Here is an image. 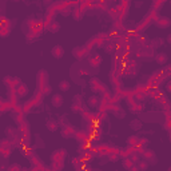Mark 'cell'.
I'll list each match as a JSON object with an SVG mask.
<instances>
[{
	"label": "cell",
	"mask_w": 171,
	"mask_h": 171,
	"mask_svg": "<svg viewBox=\"0 0 171 171\" xmlns=\"http://www.w3.org/2000/svg\"><path fill=\"white\" fill-rule=\"evenodd\" d=\"M66 155H67L66 150L60 148V150H56V151L51 155V159H52V162H55V160H63V159L66 158Z\"/></svg>",
	"instance_id": "cell-12"
},
{
	"label": "cell",
	"mask_w": 171,
	"mask_h": 171,
	"mask_svg": "<svg viewBox=\"0 0 171 171\" xmlns=\"http://www.w3.org/2000/svg\"><path fill=\"white\" fill-rule=\"evenodd\" d=\"M134 166H135V163H134V162L130 159V158H124V159H123V167H124L126 170L130 171V170L134 167Z\"/></svg>",
	"instance_id": "cell-25"
},
{
	"label": "cell",
	"mask_w": 171,
	"mask_h": 171,
	"mask_svg": "<svg viewBox=\"0 0 171 171\" xmlns=\"http://www.w3.org/2000/svg\"><path fill=\"white\" fill-rule=\"evenodd\" d=\"M46 128L48 130V131H51V132H55L58 128H59V123H58V120L56 119H53V118H49L47 122H46Z\"/></svg>",
	"instance_id": "cell-11"
},
{
	"label": "cell",
	"mask_w": 171,
	"mask_h": 171,
	"mask_svg": "<svg viewBox=\"0 0 171 171\" xmlns=\"http://www.w3.org/2000/svg\"><path fill=\"white\" fill-rule=\"evenodd\" d=\"M70 88H71V83L68 82V80H60L59 82V90L63 92H67V91H70Z\"/></svg>",
	"instance_id": "cell-19"
},
{
	"label": "cell",
	"mask_w": 171,
	"mask_h": 171,
	"mask_svg": "<svg viewBox=\"0 0 171 171\" xmlns=\"http://www.w3.org/2000/svg\"><path fill=\"white\" fill-rule=\"evenodd\" d=\"M87 104L90 109H92V110H95L99 107V104H100V102H99V98L96 95H92V96H90L88 98V100H87Z\"/></svg>",
	"instance_id": "cell-13"
},
{
	"label": "cell",
	"mask_w": 171,
	"mask_h": 171,
	"mask_svg": "<svg viewBox=\"0 0 171 171\" xmlns=\"http://www.w3.org/2000/svg\"><path fill=\"white\" fill-rule=\"evenodd\" d=\"M166 90H167L169 94H171V80H169V82L166 83Z\"/></svg>",
	"instance_id": "cell-32"
},
{
	"label": "cell",
	"mask_w": 171,
	"mask_h": 171,
	"mask_svg": "<svg viewBox=\"0 0 171 171\" xmlns=\"http://www.w3.org/2000/svg\"><path fill=\"white\" fill-rule=\"evenodd\" d=\"M166 42H167V43L170 44V46H171V34L167 35V38H166Z\"/></svg>",
	"instance_id": "cell-35"
},
{
	"label": "cell",
	"mask_w": 171,
	"mask_h": 171,
	"mask_svg": "<svg viewBox=\"0 0 171 171\" xmlns=\"http://www.w3.org/2000/svg\"><path fill=\"white\" fill-rule=\"evenodd\" d=\"M109 159L111 162H116L119 159V154H118V152H111V154H109Z\"/></svg>",
	"instance_id": "cell-29"
},
{
	"label": "cell",
	"mask_w": 171,
	"mask_h": 171,
	"mask_svg": "<svg viewBox=\"0 0 171 171\" xmlns=\"http://www.w3.org/2000/svg\"><path fill=\"white\" fill-rule=\"evenodd\" d=\"M48 30H49V32H52V34H56L58 31L60 30V24L58 23V21H51V24L48 25Z\"/></svg>",
	"instance_id": "cell-23"
},
{
	"label": "cell",
	"mask_w": 171,
	"mask_h": 171,
	"mask_svg": "<svg viewBox=\"0 0 171 171\" xmlns=\"http://www.w3.org/2000/svg\"><path fill=\"white\" fill-rule=\"evenodd\" d=\"M13 151V146L11 145V141H8V139H3L2 141V148H0V152H2V155L4 158H8Z\"/></svg>",
	"instance_id": "cell-1"
},
{
	"label": "cell",
	"mask_w": 171,
	"mask_h": 171,
	"mask_svg": "<svg viewBox=\"0 0 171 171\" xmlns=\"http://www.w3.org/2000/svg\"><path fill=\"white\" fill-rule=\"evenodd\" d=\"M136 166L139 167V170H141V171H146L148 169V166H150V163H148L146 159H142V160H138L136 162Z\"/></svg>",
	"instance_id": "cell-22"
},
{
	"label": "cell",
	"mask_w": 171,
	"mask_h": 171,
	"mask_svg": "<svg viewBox=\"0 0 171 171\" xmlns=\"http://www.w3.org/2000/svg\"><path fill=\"white\" fill-rule=\"evenodd\" d=\"M72 166L76 169H79V167H82V163L79 162V159H72Z\"/></svg>",
	"instance_id": "cell-31"
},
{
	"label": "cell",
	"mask_w": 171,
	"mask_h": 171,
	"mask_svg": "<svg viewBox=\"0 0 171 171\" xmlns=\"http://www.w3.org/2000/svg\"><path fill=\"white\" fill-rule=\"evenodd\" d=\"M135 6H136V7H142L143 6V2H136V3H135Z\"/></svg>",
	"instance_id": "cell-38"
},
{
	"label": "cell",
	"mask_w": 171,
	"mask_h": 171,
	"mask_svg": "<svg viewBox=\"0 0 171 171\" xmlns=\"http://www.w3.org/2000/svg\"><path fill=\"white\" fill-rule=\"evenodd\" d=\"M51 55L55 58V59H62L64 56V48L62 46H53L51 49Z\"/></svg>",
	"instance_id": "cell-9"
},
{
	"label": "cell",
	"mask_w": 171,
	"mask_h": 171,
	"mask_svg": "<svg viewBox=\"0 0 171 171\" xmlns=\"http://www.w3.org/2000/svg\"><path fill=\"white\" fill-rule=\"evenodd\" d=\"M21 170H23V167H21L19 163H12L8 166V169H7V171H21Z\"/></svg>",
	"instance_id": "cell-26"
},
{
	"label": "cell",
	"mask_w": 171,
	"mask_h": 171,
	"mask_svg": "<svg viewBox=\"0 0 171 171\" xmlns=\"http://www.w3.org/2000/svg\"><path fill=\"white\" fill-rule=\"evenodd\" d=\"M114 46H115L114 43H110V46H109V47H104V48H106V51L111 52V51H112V48H114Z\"/></svg>",
	"instance_id": "cell-34"
},
{
	"label": "cell",
	"mask_w": 171,
	"mask_h": 171,
	"mask_svg": "<svg viewBox=\"0 0 171 171\" xmlns=\"http://www.w3.org/2000/svg\"><path fill=\"white\" fill-rule=\"evenodd\" d=\"M170 4H171V2H170Z\"/></svg>",
	"instance_id": "cell-42"
},
{
	"label": "cell",
	"mask_w": 171,
	"mask_h": 171,
	"mask_svg": "<svg viewBox=\"0 0 171 171\" xmlns=\"http://www.w3.org/2000/svg\"><path fill=\"white\" fill-rule=\"evenodd\" d=\"M130 171H141V170H139V167H138V166H136V164H135V166H134V167H132L131 170H130Z\"/></svg>",
	"instance_id": "cell-36"
},
{
	"label": "cell",
	"mask_w": 171,
	"mask_h": 171,
	"mask_svg": "<svg viewBox=\"0 0 171 171\" xmlns=\"http://www.w3.org/2000/svg\"><path fill=\"white\" fill-rule=\"evenodd\" d=\"M38 84L39 87H43V86L48 84V72L47 71H39L38 74Z\"/></svg>",
	"instance_id": "cell-8"
},
{
	"label": "cell",
	"mask_w": 171,
	"mask_h": 171,
	"mask_svg": "<svg viewBox=\"0 0 171 171\" xmlns=\"http://www.w3.org/2000/svg\"><path fill=\"white\" fill-rule=\"evenodd\" d=\"M88 63H90V64H91L92 67H99V66H100V63H102L100 55H92L91 58H90Z\"/></svg>",
	"instance_id": "cell-16"
},
{
	"label": "cell",
	"mask_w": 171,
	"mask_h": 171,
	"mask_svg": "<svg viewBox=\"0 0 171 171\" xmlns=\"http://www.w3.org/2000/svg\"><path fill=\"white\" fill-rule=\"evenodd\" d=\"M11 32V28L10 27H2V32H0V36L2 38H7Z\"/></svg>",
	"instance_id": "cell-28"
},
{
	"label": "cell",
	"mask_w": 171,
	"mask_h": 171,
	"mask_svg": "<svg viewBox=\"0 0 171 171\" xmlns=\"http://www.w3.org/2000/svg\"><path fill=\"white\" fill-rule=\"evenodd\" d=\"M15 92H16V95L19 98H23V96H25L27 94H28V87H27L24 83H20V84H17L15 87Z\"/></svg>",
	"instance_id": "cell-10"
},
{
	"label": "cell",
	"mask_w": 171,
	"mask_h": 171,
	"mask_svg": "<svg viewBox=\"0 0 171 171\" xmlns=\"http://www.w3.org/2000/svg\"><path fill=\"white\" fill-rule=\"evenodd\" d=\"M139 142H141V138L136 136V135H132V136H128V139H127V146L135 147L139 145Z\"/></svg>",
	"instance_id": "cell-18"
},
{
	"label": "cell",
	"mask_w": 171,
	"mask_h": 171,
	"mask_svg": "<svg viewBox=\"0 0 171 171\" xmlns=\"http://www.w3.org/2000/svg\"><path fill=\"white\" fill-rule=\"evenodd\" d=\"M90 86H91V90H92V91L96 92V95H99V94H103V92L106 91L104 84H103L100 80L96 79V78L91 79V82H90Z\"/></svg>",
	"instance_id": "cell-2"
},
{
	"label": "cell",
	"mask_w": 171,
	"mask_h": 171,
	"mask_svg": "<svg viewBox=\"0 0 171 171\" xmlns=\"http://www.w3.org/2000/svg\"><path fill=\"white\" fill-rule=\"evenodd\" d=\"M142 155H143V159H146L148 163H150V160H151V163L154 164L155 162H156V156H155V152L150 150V148H145V150H142Z\"/></svg>",
	"instance_id": "cell-6"
},
{
	"label": "cell",
	"mask_w": 171,
	"mask_h": 171,
	"mask_svg": "<svg viewBox=\"0 0 171 171\" xmlns=\"http://www.w3.org/2000/svg\"><path fill=\"white\" fill-rule=\"evenodd\" d=\"M4 83L8 84V86H12V87H16L17 84H20L19 79H13V78H11V76H7V78L4 79Z\"/></svg>",
	"instance_id": "cell-24"
},
{
	"label": "cell",
	"mask_w": 171,
	"mask_h": 171,
	"mask_svg": "<svg viewBox=\"0 0 171 171\" xmlns=\"http://www.w3.org/2000/svg\"><path fill=\"white\" fill-rule=\"evenodd\" d=\"M170 142H171V132H170Z\"/></svg>",
	"instance_id": "cell-39"
},
{
	"label": "cell",
	"mask_w": 171,
	"mask_h": 171,
	"mask_svg": "<svg viewBox=\"0 0 171 171\" xmlns=\"http://www.w3.org/2000/svg\"><path fill=\"white\" fill-rule=\"evenodd\" d=\"M115 171H118V170H115Z\"/></svg>",
	"instance_id": "cell-41"
},
{
	"label": "cell",
	"mask_w": 171,
	"mask_h": 171,
	"mask_svg": "<svg viewBox=\"0 0 171 171\" xmlns=\"http://www.w3.org/2000/svg\"><path fill=\"white\" fill-rule=\"evenodd\" d=\"M63 166H64V162H63V160H55V162H52L51 169L53 171H62Z\"/></svg>",
	"instance_id": "cell-21"
},
{
	"label": "cell",
	"mask_w": 171,
	"mask_h": 171,
	"mask_svg": "<svg viewBox=\"0 0 171 171\" xmlns=\"http://www.w3.org/2000/svg\"><path fill=\"white\" fill-rule=\"evenodd\" d=\"M72 55H74V58L80 60L88 55V48L87 47H76L72 49Z\"/></svg>",
	"instance_id": "cell-5"
},
{
	"label": "cell",
	"mask_w": 171,
	"mask_h": 171,
	"mask_svg": "<svg viewBox=\"0 0 171 171\" xmlns=\"http://www.w3.org/2000/svg\"><path fill=\"white\" fill-rule=\"evenodd\" d=\"M83 99L80 98L79 95H76V96H74V99H72V106H71V110H72L74 112H80L83 110Z\"/></svg>",
	"instance_id": "cell-4"
},
{
	"label": "cell",
	"mask_w": 171,
	"mask_h": 171,
	"mask_svg": "<svg viewBox=\"0 0 171 171\" xmlns=\"http://www.w3.org/2000/svg\"><path fill=\"white\" fill-rule=\"evenodd\" d=\"M167 60H169V56L166 55L164 52H159V53H156L155 55V62L160 66H164L166 63H167Z\"/></svg>",
	"instance_id": "cell-14"
},
{
	"label": "cell",
	"mask_w": 171,
	"mask_h": 171,
	"mask_svg": "<svg viewBox=\"0 0 171 171\" xmlns=\"http://www.w3.org/2000/svg\"><path fill=\"white\" fill-rule=\"evenodd\" d=\"M155 24H156V27H159L160 30H166L171 25V19L167 16H159L158 19L155 20Z\"/></svg>",
	"instance_id": "cell-3"
},
{
	"label": "cell",
	"mask_w": 171,
	"mask_h": 171,
	"mask_svg": "<svg viewBox=\"0 0 171 171\" xmlns=\"http://www.w3.org/2000/svg\"><path fill=\"white\" fill-rule=\"evenodd\" d=\"M49 92H51V87H49L48 84L43 86V87H42V94H43V96H44V95H48Z\"/></svg>",
	"instance_id": "cell-30"
},
{
	"label": "cell",
	"mask_w": 171,
	"mask_h": 171,
	"mask_svg": "<svg viewBox=\"0 0 171 171\" xmlns=\"http://www.w3.org/2000/svg\"><path fill=\"white\" fill-rule=\"evenodd\" d=\"M169 171H171V166H170V169H169Z\"/></svg>",
	"instance_id": "cell-40"
},
{
	"label": "cell",
	"mask_w": 171,
	"mask_h": 171,
	"mask_svg": "<svg viewBox=\"0 0 171 171\" xmlns=\"http://www.w3.org/2000/svg\"><path fill=\"white\" fill-rule=\"evenodd\" d=\"M20 152L23 154L24 156H28V158H31L32 156V150H31L30 147H21L20 148Z\"/></svg>",
	"instance_id": "cell-27"
},
{
	"label": "cell",
	"mask_w": 171,
	"mask_h": 171,
	"mask_svg": "<svg viewBox=\"0 0 171 171\" xmlns=\"http://www.w3.org/2000/svg\"><path fill=\"white\" fill-rule=\"evenodd\" d=\"M164 42H166V40L163 39V38H155V39H152L151 40V48L152 49H154V48H158V47H162V46H163V44H164Z\"/></svg>",
	"instance_id": "cell-17"
},
{
	"label": "cell",
	"mask_w": 171,
	"mask_h": 171,
	"mask_svg": "<svg viewBox=\"0 0 171 171\" xmlns=\"http://www.w3.org/2000/svg\"><path fill=\"white\" fill-rule=\"evenodd\" d=\"M64 103V98H63L60 94H55V95L51 96V104L55 107V109H60Z\"/></svg>",
	"instance_id": "cell-7"
},
{
	"label": "cell",
	"mask_w": 171,
	"mask_h": 171,
	"mask_svg": "<svg viewBox=\"0 0 171 171\" xmlns=\"http://www.w3.org/2000/svg\"><path fill=\"white\" fill-rule=\"evenodd\" d=\"M142 122L139 119H132L131 122H130V128H132L135 130V131H138V130H141L142 128Z\"/></svg>",
	"instance_id": "cell-20"
},
{
	"label": "cell",
	"mask_w": 171,
	"mask_h": 171,
	"mask_svg": "<svg viewBox=\"0 0 171 171\" xmlns=\"http://www.w3.org/2000/svg\"><path fill=\"white\" fill-rule=\"evenodd\" d=\"M21 171H35V169L32 167V169H30V167H25V169H23Z\"/></svg>",
	"instance_id": "cell-37"
},
{
	"label": "cell",
	"mask_w": 171,
	"mask_h": 171,
	"mask_svg": "<svg viewBox=\"0 0 171 171\" xmlns=\"http://www.w3.org/2000/svg\"><path fill=\"white\" fill-rule=\"evenodd\" d=\"M62 135L64 138H71L75 135V128L71 127V126H67V127H63L62 128Z\"/></svg>",
	"instance_id": "cell-15"
},
{
	"label": "cell",
	"mask_w": 171,
	"mask_h": 171,
	"mask_svg": "<svg viewBox=\"0 0 171 171\" xmlns=\"http://www.w3.org/2000/svg\"><path fill=\"white\" fill-rule=\"evenodd\" d=\"M36 141H38V143H36V147H44V146H46V145H44V142L40 141V138H38Z\"/></svg>",
	"instance_id": "cell-33"
}]
</instances>
